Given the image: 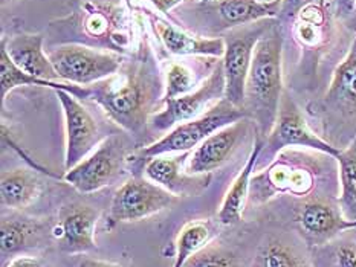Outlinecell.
I'll return each mask as SVG.
<instances>
[{"mask_svg":"<svg viewBox=\"0 0 356 267\" xmlns=\"http://www.w3.org/2000/svg\"><path fill=\"white\" fill-rule=\"evenodd\" d=\"M227 80L223 61H218L211 74L196 90L179 98L162 101V109L150 118L149 127L154 133H168L176 126L200 118L225 98Z\"/></svg>","mask_w":356,"mask_h":267,"instance_id":"8","label":"cell"},{"mask_svg":"<svg viewBox=\"0 0 356 267\" xmlns=\"http://www.w3.org/2000/svg\"><path fill=\"white\" fill-rule=\"evenodd\" d=\"M265 173L252 175L250 197L252 202L268 200L275 194L305 196L315 187L314 168L291 160L288 153L282 151Z\"/></svg>","mask_w":356,"mask_h":267,"instance_id":"12","label":"cell"},{"mask_svg":"<svg viewBox=\"0 0 356 267\" xmlns=\"http://www.w3.org/2000/svg\"><path fill=\"white\" fill-rule=\"evenodd\" d=\"M48 57L60 80L76 86H90L109 78L124 63V55L120 53L74 43L57 46L48 52Z\"/></svg>","mask_w":356,"mask_h":267,"instance_id":"7","label":"cell"},{"mask_svg":"<svg viewBox=\"0 0 356 267\" xmlns=\"http://www.w3.org/2000/svg\"><path fill=\"white\" fill-rule=\"evenodd\" d=\"M99 216L102 212L90 205L71 203L63 206L58 212V223L52 229L60 250L71 255L95 250V227Z\"/></svg>","mask_w":356,"mask_h":267,"instance_id":"15","label":"cell"},{"mask_svg":"<svg viewBox=\"0 0 356 267\" xmlns=\"http://www.w3.org/2000/svg\"><path fill=\"white\" fill-rule=\"evenodd\" d=\"M283 0L259 2V0H211L196 5L195 14L199 20L202 34L227 33V31L259 21L273 19L282 12ZM197 26L193 29L196 31Z\"/></svg>","mask_w":356,"mask_h":267,"instance_id":"10","label":"cell"},{"mask_svg":"<svg viewBox=\"0 0 356 267\" xmlns=\"http://www.w3.org/2000/svg\"><path fill=\"white\" fill-rule=\"evenodd\" d=\"M2 42L5 43L8 55L20 71L42 80H60L56 67L43 49L44 37L42 34H19L11 37L10 40L2 38Z\"/></svg>","mask_w":356,"mask_h":267,"instance_id":"18","label":"cell"},{"mask_svg":"<svg viewBox=\"0 0 356 267\" xmlns=\"http://www.w3.org/2000/svg\"><path fill=\"white\" fill-rule=\"evenodd\" d=\"M8 2H11V0H2V3L5 5V3H8Z\"/></svg>","mask_w":356,"mask_h":267,"instance_id":"36","label":"cell"},{"mask_svg":"<svg viewBox=\"0 0 356 267\" xmlns=\"http://www.w3.org/2000/svg\"><path fill=\"white\" fill-rule=\"evenodd\" d=\"M184 267H238L236 257L218 244H208L195 257H191Z\"/></svg>","mask_w":356,"mask_h":267,"instance_id":"29","label":"cell"},{"mask_svg":"<svg viewBox=\"0 0 356 267\" xmlns=\"http://www.w3.org/2000/svg\"><path fill=\"white\" fill-rule=\"evenodd\" d=\"M259 267H307L305 258L283 241L273 240L261 249Z\"/></svg>","mask_w":356,"mask_h":267,"instance_id":"27","label":"cell"},{"mask_svg":"<svg viewBox=\"0 0 356 267\" xmlns=\"http://www.w3.org/2000/svg\"><path fill=\"white\" fill-rule=\"evenodd\" d=\"M79 267H122V266L115 264V263H109V261H103V259L86 258V259H83Z\"/></svg>","mask_w":356,"mask_h":267,"instance_id":"34","label":"cell"},{"mask_svg":"<svg viewBox=\"0 0 356 267\" xmlns=\"http://www.w3.org/2000/svg\"><path fill=\"white\" fill-rule=\"evenodd\" d=\"M324 105L338 117H356V37L347 57L332 76Z\"/></svg>","mask_w":356,"mask_h":267,"instance_id":"19","label":"cell"},{"mask_svg":"<svg viewBox=\"0 0 356 267\" xmlns=\"http://www.w3.org/2000/svg\"><path fill=\"white\" fill-rule=\"evenodd\" d=\"M274 25L273 19H263L229 29L222 35L225 42V55L222 60L227 80L225 99L238 109H243L245 104V86L255 46Z\"/></svg>","mask_w":356,"mask_h":267,"instance_id":"5","label":"cell"},{"mask_svg":"<svg viewBox=\"0 0 356 267\" xmlns=\"http://www.w3.org/2000/svg\"><path fill=\"white\" fill-rule=\"evenodd\" d=\"M129 145L120 135H112L72 170L65 180L81 194H92L121 179L129 165Z\"/></svg>","mask_w":356,"mask_h":267,"instance_id":"6","label":"cell"},{"mask_svg":"<svg viewBox=\"0 0 356 267\" xmlns=\"http://www.w3.org/2000/svg\"><path fill=\"white\" fill-rule=\"evenodd\" d=\"M211 229L205 221H191L185 225L176 240V257L173 267H184L191 257L208 246Z\"/></svg>","mask_w":356,"mask_h":267,"instance_id":"26","label":"cell"},{"mask_svg":"<svg viewBox=\"0 0 356 267\" xmlns=\"http://www.w3.org/2000/svg\"><path fill=\"white\" fill-rule=\"evenodd\" d=\"M0 80H2V105L5 104L8 94L19 86L48 87V89H52L54 92L66 90L76 98H83V99L90 98V90L88 86H76V84H72L71 86V84H66L63 81L42 80V78H37V76H33L20 71V69L14 64L11 57L8 55L3 42H2V48H0Z\"/></svg>","mask_w":356,"mask_h":267,"instance_id":"22","label":"cell"},{"mask_svg":"<svg viewBox=\"0 0 356 267\" xmlns=\"http://www.w3.org/2000/svg\"><path fill=\"white\" fill-rule=\"evenodd\" d=\"M252 126V119L243 118L208 136L197 148L190 153L187 162H185V171L188 174H211L219 170L234 156L238 145L250 133Z\"/></svg>","mask_w":356,"mask_h":267,"instance_id":"14","label":"cell"},{"mask_svg":"<svg viewBox=\"0 0 356 267\" xmlns=\"http://www.w3.org/2000/svg\"><path fill=\"white\" fill-rule=\"evenodd\" d=\"M289 147H303L315 151L324 153V155L337 159L341 155V150L326 142L318 135H315L298 109L293 99L283 94L280 107L274 122V127L268 135V139L263 145L260 157L266 156L268 159H275L278 153Z\"/></svg>","mask_w":356,"mask_h":267,"instance_id":"9","label":"cell"},{"mask_svg":"<svg viewBox=\"0 0 356 267\" xmlns=\"http://www.w3.org/2000/svg\"><path fill=\"white\" fill-rule=\"evenodd\" d=\"M188 153H172L152 157L144 165L145 178L167 189L175 197H193L202 194L211 182V174H188L185 162Z\"/></svg>","mask_w":356,"mask_h":267,"instance_id":"16","label":"cell"},{"mask_svg":"<svg viewBox=\"0 0 356 267\" xmlns=\"http://www.w3.org/2000/svg\"><path fill=\"white\" fill-rule=\"evenodd\" d=\"M339 168V211L344 218L356 221V147L341 150V155L337 157Z\"/></svg>","mask_w":356,"mask_h":267,"instance_id":"25","label":"cell"},{"mask_svg":"<svg viewBox=\"0 0 356 267\" xmlns=\"http://www.w3.org/2000/svg\"><path fill=\"white\" fill-rule=\"evenodd\" d=\"M8 267H42V264L38 263L35 258L19 257V258H15L14 261H11V264Z\"/></svg>","mask_w":356,"mask_h":267,"instance_id":"33","label":"cell"},{"mask_svg":"<svg viewBox=\"0 0 356 267\" xmlns=\"http://www.w3.org/2000/svg\"><path fill=\"white\" fill-rule=\"evenodd\" d=\"M88 87L89 99H94L107 118L138 139L144 137L150 118L164 105L165 84L149 48L134 60H124L117 74Z\"/></svg>","mask_w":356,"mask_h":267,"instance_id":"1","label":"cell"},{"mask_svg":"<svg viewBox=\"0 0 356 267\" xmlns=\"http://www.w3.org/2000/svg\"><path fill=\"white\" fill-rule=\"evenodd\" d=\"M182 2L184 0H153L154 6H156L161 12H170Z\"/></svg>","mask_w":356,"mask_h":267,"instance_id":"32","label":"cell"},{"mask_svg":"<svg viewBox=\"0 0 356 267\" xmlns=\"http://www.w3.org/2000/svg\"><path fill=\"white\" fill-rule=\"evenodd\" d=\"M57 35H69V43L127 53L134 44V31L124 8L115 3L84 0L69 17L51 23Z\"/></svg>","mask_w":356,"mask_h":267,"instance_id":"3","label":"cell"},{"mask_svg":"<svg viewBox=\"0 0 356 267\" xmlns=\"http://www.w3.org/2000/svg\"><path fill=\"white\" fill-rule=\"evenodd\" d=\"M61 107L65 113L66 127V155L65 170H72L81 160L90 156L104 139L99 135L95 118L84 107L76 96L66 90H57Z\"/></svg>","mask_w":356,"mask_h":267,"instance_id":"13","label":"cell"},{"mask_svg":"<svg viewBox=\"0 0 356 267\" xmlns=\"http://www.w3.org/2000/svg\"><path fill=\"white\" fill-rule=\"evenodd\" d=\"M282 34L274 25L255 46L246 78L243 110L261 136L273 130L282 101Z\"/></svg>","mask_w":356,"mask_h":267,"instance_id":"2","label":"cell"},{"mask_svg":"<svg viewBox=\"0 0 356 267\" xmlns=\"http://www.w3.org/2000/svg\"><path fill=\"white\" fill-rule=\"evenodd\" d=\"M243 118H248L245 110L238 109V107L231 104L228 99L223 98L220 103L211 107L200 118L182 122V124L170 130L156 142L135 151L134 155L130 153L129 164H139L144 170L145 162L152 157L172 155V153H188L197 148L214 132L234 124V122Z\"/></svg>","mask_w":356,"mask_h":267,"instance_id":"4","label":"cell"},{"mask_svg":"<svg viewBox=\"0 0 356 267\" xmlns=\"http://www.w3.org/2000/svg\"><path fill=\"white\" fill-rule=\"evenodd\" d=\"M40 234V225L31 218L3 217L0 225V250L2 257H13L33 246Z\"/></svg>","mask_w":356,"mask_h":267,"instance_id":"24","label":"cell"},{"mask_svg":"<svg viewBox=\"0 0 356 267\" xmlns=\"http://www.w3.org/2000/svg\"><path fill=\"white\" fill-rule=\"evenodd\" d=\"M196 84L197 76L188 66L184 63H172L165 74V95L162 101L191 94L193 90H196Z\"/></svg>","mask_w":356,"mask_h":267,"instance_id":"28","label":"cell"},{"mask_svg":"<svg viewBox=\"0 0 356 267\" xmlns=\"http://www.w3.org/2000/svg\"><path fill=\"white\" fill-rule=\"evenodd\" d=\"M298 223L309 239L318 243L332 239L344 229L356 227V221L344 218L339 208L321 200L305 203L298 214Z\"/></svg>","mask_w":356,"mask_h":267,"instance_id":"20","label":"cell"},{"mask_svg":"<svg viewBox=\"0 0 356 267\" xmlns=\"http://www.w3.org/2000/svg\"><path fill=\"white\" fill-rule=\"evenodd\" d=\"M337 267H356V243H347L338 248Z\"/></svg>","mask_w":356,"mask_h":267,"instance_id":"30","label":"cell"},{"mask_svg":"<svg viewBox=\"0 0 356 267\" xmlns=\"http://www.w3.org/2000/svg\"><path fill=\"white\" fill-rule=\"evenodd\" d=\"M176 200L173 194L141 175L124 182L111 205L112 221H139L167 209Z\"/></svg>","mask_w":356,"mask_h":267,"instance_id":"11","label":"cell"},{"mask_svg":"<svg viewBox=\"0 0 356 267\" xmlns=\"http://www.w3.org/2000/svg\"><path fill=\"white\" fill-rule=\"evenodd\" d=\"M263 145H265V141L261 139V135H259L255 137V144L251 151V156L248 157L242 171H240L237 178L234 179L233 185H231V188L228 189V193L220 205L219 220L222 225L231 226V225L238 223V221L242 220L246 200L248 197H250V188H251L254 170L255 166H257Z\"/></svg>","mask_w":356,"mask_h":267,"instance_id":"21","label":"cell"},{"mask_svg":"<svg viewBox=\"0 0 356 267\" xmlns=\"http://www.w3.org/2000/svg\"><path fill=\"white\" fill-rule=\"evenodd\" d=\"M314 2V0H283L282 3V12L292 17L293 14H297L301 8H306Z\"/></svg>","mask_w":356,"mask_h":267,"instance_id":"31","label":"cell"},{"mask_svg":"<svg viewBox=\"0 0 356 267\" xmlns=\"http://www.w3.org/2000/svg\"><path fill=\"white\" fill-rule=\"evenodd\" d=\"M40 191L42 183L34 173L22 170V168L2 173L0 198H2V205L6 208H26L40 196Z\"/></svg>","mask_w":356,"mask_h":267,"instance_id":"23","label":"cell"},{"mask_svg":"<svg viewBox=\"0 0 356 267\" xmlns=\"http://www.w3.org/2000/svg\"><path fill=\"white\" fill-rule=\"evenodd\" d=\"M150 23L165 51L173 55H204L216 58L225 55V42L222 37L205 38L191 35L158 15H150Z\"/></svg>","mask_w":356,"mask_h":267,"instance_id":"17","label":"cell"},{"mask_svg":"<svg viewBox=\"0 0 356 267\" xmlns=\"http://www.w3.org/2000/svg\"><path fill=\"white\" fill-rule=\"evenodd\" d=\"M202 2H211V0H202ZM259 2H275V0H259Z\"/></svg>","mask_w":356,"mask_h":267,"instance_id":"35","label":"cell"}]
</instances>
